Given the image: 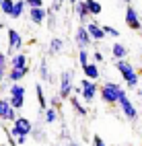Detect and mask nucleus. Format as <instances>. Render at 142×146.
Masks as SVG:
<instances>
[{
  "label": "nucleus",
  "mask_w": 142,
  "mask_h": 146,
  "mask_svg": "<svg viewBox=\"0 0 142 146\" xmlns=\"http://www.w3.org/2000/svg\"><path fill=\"white\" fill-rule=\"evenodd\" d=\"M0 27H2V21H0Z\"/></svg>",
  "instance_id": "41"
},
{
  "label": "nucleus",
  "mask_w": 142,
  "mask_h": 146,
  "mask_svg": "<svg viewBox=\"0 0 142 146\" xmlns=\"http://www.w3.org/2000/svg\"><path fill=\"white\" fill-rule=\"evenodd\" d=\"M78 86H80V99H82V103L91 105L95 99H97V95H99V84H97V80L82 78V80L78 82Z\"/></svg>",
  "instance_id": "4"
},
{
  "label": "nucleus",
  "mask_w": 142,
  "mask_h": 146,
  "mask_svg": "<svg viewBox=\"0 0 142 146\" xmlns=\"http://www.w3.org/2000/svg\"><path fill=\"white\" fill-rule=\"evenodd\" d=\"M60 101H62V97H60V93H54V95L50 97V101H47V103H50L52 107H58V105H60Z\"/></svg>",
  "instance_id": "31"
},
{
  "label": "nucleus",
  "mask_w": 142,
  "mask_h": 146,
  "mask_svg": "<svg viewBox=\"0 0 142 146\" xmlns=\"http://www.w3.org/2000/svg\"><path fill=\"white\" fill-rule=\"evenodd\" d=\"M72 80H74V72L64 70V72L60 74V80H58V93H60L62 99H68V97L72 95V86H74Z\"/></svg>",
  "instance_id": "8"
},
{
  "label": "nucleus",
  "mask_w": 142,
  "mask_h": 146,
  "mask_svg": "<svg viewBox=\"0 0 142 146\" xmlns=\"http://www.w3.org/2000/svg\"><path fill=\"white\" fill-rule=\"evenodd\" d=\"M62 4H64V0H52V6H50V11H54V13H60Z\"/></svg>",
  "instance_id": "33"
},
{
  "label": "nucleus",
  "mask_w": 142,
  "mask_h": 146,
  "mask_svg": "<svg viewBox=\"0 0 142 146\" xmlns=\"http://www.w3.org/2000/svg\"><path fill=\"white\" fill-rule=\"evenodd\" d=\"M93 62H97V64H103V62H105V56H103L99 50H97V52H93Z\"/></svg>",
  "instance_id": "35"
},
{
  "label": "nucleus",
  "mask_w": 142,
  "mask_h": 146,
  "mask_svg": "<svg viewBox=\"0 0 142 146\" xmlns=\"http://www.w3.org/2000/svg\"><path fill=\"white\" fill-rule=\"evenodd\" d=\"M124 21H126V25L132 29V31H142V21H140L138 11H136L134 6H128V8H126V17H124Z\"/></svg>",
  "instance_id": "12"
},
{
  "label": "nucleus",
  "mask_w": 142,
  "mask_h": 146,
  "mask_svg": "<svg viewBox=\"0 0 142 146\" xmlns=\"http://www.w3.org/2000/svg\"><path fill=\"white\" fill-rule=\"evenodd\" d=\"M39 78H41L43 82L52 80V78H50V66H47V60H45V58H43V60H39Z\"/></svg>",
  "instance_id": "26"
},
{
  "label": "nucleus",
  "mask_w": 142,
  "mask_h": 146,
  "mask_svg": "<svg viewBox=\"0 0 142 146\" xmlns=\"http://www.w3.org/2000/svg\"><path fill=\"white\" fill-rule=\"evenodd\" d=\"M27 74H29V68H23V70H19V68H8L4 80H8V82H21Z\"/></svg>",
  "instance_id": "16"
},
{
  "label": "nucleus",
  "mask_w": 142,
  "mask_h": 146,
  "mask_svg": "<svg viewBox=\"0 0 142 146\" xmlns=\"http://www.w3.org/2000/svg\"><path fill=\"white\" fill-rule=\"evenodd\" d=\"M82 74H84V78H89V80H99L101 78L99 64L97 62H89L87 66H82Z\"/></svg>",
  "instance_id": "15"
},
{
  "label": "nucleus",
  "mask_w": 142,
  "mask_h": 146,
  "mask_svg": "<svg viewBox=\"0 0 142 146\" xmlns=\"http://www.w3.org/2000/svg\"><path fill=\"white\" fill-rule=\"evenodd\" d=\"M119 93H121V84L113 82V80H105L103 84H99V95L105 105H115L119 99Z\"/></svg>",
  "instance_id": "3"
},
{
  "label": "nucleus",
  "mask_w": 142,
  "mask_h": 146,
  "mask_svg": "<svg viewBox=\"0 0 142 146\" xmlns=\"http://www.w3.org/2000/svg\"><path fill=\"white\" fill-rule=\"evenodd\" d=\"M78 64H80V68L89 64V52L87 50H78Z\"/></svg>",
  "instance_id": "30"
},
{
  "label": "nucleus",
  "mask_w": 142,
  "mask_h": 146,
  "mask_svg": "<svg viewBox=\"0 0 142 146\" xmlns=\"http://www.w3.org/2000/svg\"><path fill=\"white\" fill-rule=\"evenodd\" d=\"M58 117H60V113H58V107H47V109L43 111V121L47 123V125H54L56 121H58Z\"/></svg>",
  "instance_id": "19"
},
{
  "label": "nucleus",
  "mask_w": 142,
  "mask_h": 146,
  "mask_svg": "<svg viewBox=\"0 0 142 146\" xmlns=\"http://www.w3.org/2000/svg\"><path fill=\"white\" fill-rule=\"evenodd\" d=\"M111 56L115 58V60H124V58L128 56V47L124 45V43H119V41H115L111 45Z\"/></svg>",
  "instance_id": "21"
},
{
  "label": "nucleus",
  "mask_w": 142,
  "mask_h": 146,
  "mask_svg": "<svg viewBox=\"0 0 142 146\" xmlns=\"http://www.w3.org/2000/svg\"><path fill=\"white\" fill-rule=\"evenodd\" d=\"M66 146H80L78 142H72V140H68V142H66Z\"/></svg>",
  "instance_id": "39"
},
{
  "label": "nucleus",
  "mask_w": 142,
  "mask_h": 146,
  "mask_svg": "<svg viewBox=\"0 0 142 146\" xmlns=\"http://www.w3.org/2000/svg\"><path fill=\"white\" fill-rule=\"evenodd\" d=\"M13 140H15L17 146H25L27 140H29V136H13Z\"/></svg>",
  "instance_id": "32"
},
{
  "label": "nucleus",
  "mask_w": 142,
  "mask_h": 146,
  "mask_svg": "<svg viewBox=\"0 0 142 146\" xmlns=\"http://www.w3.org/2000/svg\"><path fill=\"white\" fill-rule=\"evenodd\" d=\"M64 2H66V4H70V6H74V4L78 2V0H64Z\"/></svg>",
  "instance_id": "38"
},
{
  "label": "nucleus",
  "mask_w": 142,
  "mask_h": 146,
  "mask_svg": "<svg viewBox=\"0 0 142 146\" xmlns=\"http://www.w3.org/2000/svg\"><path fill=\"white\" fill-rule=\"evenodd\" d=\"M25 13H27L25 0H15V6H13V15H11V19H21Z\"/></svg>",
  "instance_id": "25"
},
{
  "label": "nucleus",
  "mask_w": 142,
  "mask_h": 146,
  "mask_svg": "<svg viewBox=\"0 0 142 146\" xmlns=\"http://www.w3.org/2000/svg\"><path fill=\"white\" fill-rule=\"evenodd\" d=\"M0 4H2V0H0Z\"/></svg>",
  "instance_id": "42"
},
{
  "label": "nucleus",
  "mask_w": 142,
  "mask_h": 146,
  "mask_svg": "<svg viewBox=\"0 0 142 146\" xmlns=\"http://www.w3.org/2000/svg\"><path fill=\"white\" fill-rule=\"evenodd\" d=\"M27 15H29V21L33 25H43L45 17H47V11L43 6H37V8H27Z\"/></svg>",
  "instance_id": "14"
},
{
  "label": "nucleus",
  "mask_w": 142,
  "mask_h": 146,
  "mask_svg": "<svg viewBox=\"0 0 142 146\" xmlns=\"http://www.w3.org/2000/svg\"><path fill=\"white\" fill-rule=\"evenodd\" d=\"M115 70L121 74V78H124V82H126L128 89H138L140 74H138V70L126 60V58H124V60H115Z\"/></svg>",
  "instance_id": "1"
},
{
  "label": "nucleus",
  "mask_w": 142,
  "mask_h": 146,
  "mask_svg": "<svg viewBox=\"0 0 142 146\" xmlns=\"http://www.w3.org/2000/svg\"><path fill=\"white\" fill-rule=\"evenodd\" d=\"M6 41H8V47H6V56H13L17 52L23 50V35L17 31V29L8 27L6 29Z\"/></svg>",
  "instance_id": "7"
},
{
  "label": "nucleus",
  "mask_w": 142,
  "mask_h": 146,
  "mask_svg": "<svg viewBox=\"0 0 142 146\" xmlns=\"http://www.w3.org/2000/svg\"><path fill=\"white\" fill-rule=\"evenodd\" d=\"M4 78H6V68H2V66H0V84L4 82Z\"/></svg>",
  "instance_id": "37"
},
{
  "label": "nucleus",
  "mask_w": 142,
  "mask_h": 146,
  "mask_svg": "<svg viewBox=\"0 0 142 146\" xmlns=\"http://www.w3.org/2000/svg\"><path fill=\"white\" fill-rule=\"evenodd\" d=\"M33 130V123L29 117H23V115H17V119L13 121L11 128H6V132L11 136H29Z\"/></svg>",
  "instance_id": "5"
},
{
  "label": "nucleus",
  "mask_w": 142,
  "mask_h": 146,
  "mask_svg": "<svg viewBox=\"0 0 142 146\" xmlns=\"http://www.w3.org/2000/svg\"><path fill=\"white\" fill-rule=\"evenodd\" d=\"M93 146H105V140H103L101 136L95 134V136H93Z\"/></svg>",
  "instance_id": "36"
},
{
  "label": "nucleus",
  "mask_w": 142,
  "mask_h": 146,
  "mask_svg": "<svg viewBox=\"0 0 142 146\" xmlns=\"http://www.w3.org/2000/svg\"><path fill=\"white\" fill-rule=\"evenodd\" d=\"M6 97H8V103H11L13 109L21 111L23 105H25V97H27L25 84H21V82H11V84H8V91H6Z\"/></svg>",
  "instance_id": "2"
},
{
  "label": "nucleus",
  "mask_w": 142,
  "mask_h": 146,
  "mask_svg": "<svg viewBox=\"0 0 142 146\" xmlns=\"http://www.w3.org/2000/svg\"><path fill=\"white\" fill-rule=\"evenodd\" d=\"M62 50H64V41L60 39V37H52L50 45H47V54H50V56H58Z\"/></svg>",
  "instance_id": "20"
},
{
  "label": "nucleus",
  "mask_w": 142,
  "mask_h": 146,
  "mask_svg": "<svg viewBox=\"0 0 142 146\" xmlns=\"http://www.w3.org/2000/svg\"><path fill=\"white\" fill-rule=\"evenodd\" d=\"M27 8H37V6H43V0H25Z\"/></svg>",
  "instance_id": "34"
},
{
  "label": "nucleus",
  "mask_w": 142,
  "mask_h": 146,
  "mask_svg": "<svg viewBox=\"0 0 142 146\" xmlns=\"http://www.w3.org/2000/svg\"><path fill=\"white\" fill-rule=\"evenodd\" d=\"M13 6H15V0H2V4H0V13L11 17L13 15Z\"/></svg>",
  "instance_id": "27"
},
{
  "label": "nucleus",
  "mask_w": 142,
  "mask_h": 146,
  "mask_svg": "<svg viewBox=\"0 0 142 146\" xmlns=\"http://www.w3.org/2000/svg\"><path fill=\"white\" fill-rule=\"evenodd\" d=\"M121 2H126V4H128V2H132V0H121Z\"/></svg>",
  "instance_id": "40"
},
{
  "label": "nucleus",
  "mask_w": 142,
  "mask_h": 146,
  "mask_svg": "<svg viewBox=\"0 0 142 146\" xmlns=\"http://www.w3.org/2000/svg\"><path fill=\"white\" fill-rule=\"evenodd\" d=\"M17 115H19V111L11 107L8 97H6V95L0 97V121H11V123H13V121L17 119Z\"/></svg>",
  "instance_id": "9"
},
{
  "label": "nucleus",
  "mask_w": 142,
  "mask_h": 146,
  "mask_svg": "<svg viewBox=\"0 0 142 146\" xmlns=\"http://www.w3.org/2000/svg\"><path fill=\"white\" fill-rule=\"evenodd\" d=\"M74 43L78 45V50H89V47L95 43L91 39V35H89V31H87V27H84V25H80L76 31H74Z\"/></svg>",
  "instance_id": "11"
},
{
  "label": "nucleus",
  "mask_w": 142,
  "mask_h": 146,
  "mask_svg": "<svg viewBox=\"0 0 142 146\" xmlns=\"http://www.w3.org/2000/svg\"><path fill=\"white\" fill-rule=\"evenodd\" d=\"M8 66H11V68H19V70L29 68V56H27L25 52H17L13 56H8Z\"/></svg>",
  "instance_id": "13"
},
{
  "label": "nucleus",
  "mask_w": 142,
  "mask_h": 146,
  "mask_svg": "<svg viewBox=\"0 0 142 146\" xmlns=\"http://www.w3.org/2000/svg\"><path fill=\"white\" fill-rule=\"evenodd\" d=\"M103 31H105L107 37H113V39H117V37H119V31L115 27H111V25H103Z\"/></svg>",
  "instance_id": "29"
},
{
  "label": "nucleus",
  "mask_w": 142,
  "mask_h": 146,
  "mask_svg": "<svg viewBox=\"0 0 142 146\" xmlns=\"http://www.w3.org/2000/svg\"><path fill=\"white\" fill-rule=\"evenodd\" d=\"M56 146H58V144H56Z\"/></svg>",
  "instance_id": "43"
},
{
  "label": "nucleus",
  "mask_w": 142,
  "mask_h": 146,
  "mask_svg": "<svg viewBox=\"0 0 142 146\" xmlns=\"http://www.w3.org/2000/svg\"><path fill=\"white\" fill-rule=\"evenodd\" d=\"M84 27H87V31H89V35H91V39L97 43V41H103L105 39V31H103V25L97 21V19H91V21H87L84 23Z\"/></svg>",
  "instance_id": "10"
},
{
  "label": "nucleus",
  "mask_w": 142,
  "mask_h": 146,
  "mask_svg": "<svg viewBox=\"0 0 142 146\" xmlns=\"http://www.w3.org/2000/svg\"><path fill=\"white\" fill-rule=\"evenodd\" d=\"M68 101H70V105H72V109L76 111L80 117H84V115H87V107H84L82 99H78V95H70V97H68Z\"/></svg>",
  "instance_id": "18"
},
{
  "label": "nucleus",
  "mask_w": 142,
  "mask_h": 146,
  "mask_svg": "<svg viewBox=\"0 0 142 146\" xmlns=\"http://www.w3.org/2000/svg\"><path fill=\"white\" fill-rule=\"evenodd\" d=\"M84 6H87V11H89L91 17H99L101 11H103V6H101L99 0H84Z\"/></svg>",
  "instance_id": "24"
},
{
  "label": "nucleus",
  "mask_w": 142,
  "mask_h": 146,
  "mask_svg": "<svg viewBox=\"0 0 142 146\" xmlns=\"http://www.w3.org/2000/svg\"><path fill=\"white\" fill-rule=\"evenodd\" d=\"M56 15L58 13H54V11H50V8H47V17H45V23H47V27L52 29H56V25H58V19H56Z\"/></svg>",
  "instance_id": "28"
},
{
  "label": "nucleus",
  "mask_w": 142,
  "mask_h": 146,
  "mask_svg": "<svg viewBox=\"0 0 142 146\" xmlns=\"http://www.w3.org/2000/svg\"><path fill=\"white\" fill-rule=\"evenodd\" d=\"M35 95H37V103H39V111L43 113L47 109V99H45V93H43V86L39 82H35Z\"/></svg>",
  "instance_id": "22"
},
{
  "label": "nucleus",
  "mask_w": 142,
  "mask_h": 146,
  "mask_svg": "<svg viewBox=\"0 0 142 146\" xmlns=\"http://www.w3.org/2000/svg\"><path fill=\"white\" fill-rule=\"evenodd\" d=\"M117 105H119L121 113H124V117H128L130 121H136V119H138V109L134 107V103L130 101V97H128L126 89H121L119 99H117Z\"/></svg>",
  "instance_id": "6"
},
{
  "label": "nucleus",
  "mask_w": 142,
  "mask_h": 146,
  "mask_svg": "<svg viewBox=\"0 0 142 146\" xmlns=\"http://www.w3.org/2000/svg\"><path fill=\"white\" fill-rule=\"evenodd\" d=\"M29 138L35 140L37 144H39V142H45V140H47V132L41 128V125H33V130H31V134H29Z\"/></svg>",
  "instance_id": "23"
},
{
  "label": "nucleus",
  "mask_w": 142,
  "mask_h": 146,
  "mask_svg": "<svg viewBox=\"0 0 142 146\" xmlns=\"http://www.w3.org/2000/svg\"><path fill=\"white\" fill-rule=\"evenodd\" d=\"M72 8H74V13H76L78 21H80L82 25H84V23L89 21V17H91V15H89V11H87V6H84V0H78V2L74 4Z\"/></svg>",
  "instance_id": "17"
}]
</instances>
